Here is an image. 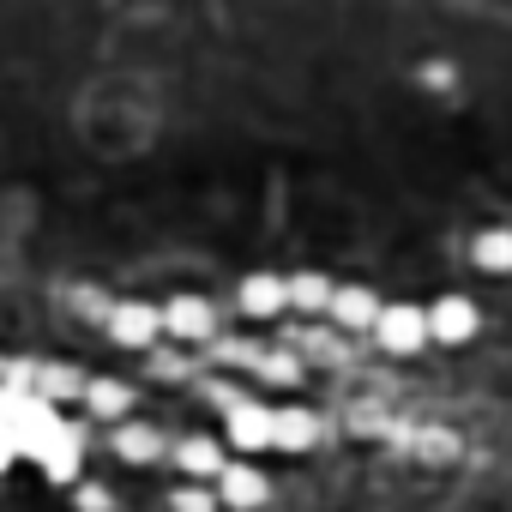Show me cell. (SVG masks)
<instances>
[{"label": "cell", "mask_w": 512, "mask_h": 512, "mask_svg": "<svg viewBox=\"0 0 512 512\" xmlns=\"http://www.w3.org/2000/svg\"><path fill=\"white\" fill-rule=\"evenodd\" d=\"M422 320H428V344H446V350H458L482 332V314H476L470 296H434L422 308Z\"/></svg>", "instance_id": "obj_2"}, {"label": "cell", "mask_w": 512, "mask_h": 512, "mask_svg": "<svg viewBox=\"0 0 512 512\" xmlns=\"http://www.w3.org/2000/svg\"><path fill=\"white\" fill-rule=\"evenodd\" d=\"M314 440H320L314 410H302V404H272V452H308Z\"/></svg>", "instance_id": "obj_9"}, {"label": "cell", "mask_w": 512, "mask_h": 512, "mask_svg": "<svg viewBox=\"0 0 512 512\" xmlns=\"http://www.w3.org/2000/svg\"><path fill=\"white\" fill-rule=\"evenodd\" d=\"M175 464H181L187 476H199V482H217V470H223L229 458H223V440L193 434V440H181V446H175Z\"/></svg>", "instance_id": "obj_11"}, {"label": "cell", "mask_w": 512, "mask_h": 512, "mask_svg": "<svg viewBox=\"0 0 512 512\" xmlns=\"http://www.w3.org/2000/svg\"><path fill=\"white\" fill-rule=\"evenodd\" d=\"M386 356H416L428 350V320H422V302H380V320L368 332Z\"/></svg>", "instance_id": "obj_1"}, {"label": "cell", "mask_w": 512, "mask_h": 512, "mask_svg": "<svg viewBox=\"0 0 512 512\" xmlns=\"http://www.w3.org/2000/svg\"><path fill=\"white\" fill-rule=\"evenodd\" d=\"M157 314H163V338H175V344H205V338H211V326H217L211 302H205V296H187V290H181V296H169Z\"/></svg>", "instance_id": "obj_6"}, {"label": "cell", "mask_w": 512, "mask_h": 512, "mask_svg": "<svg viewBox=\"0 0 512 512\" xmlns=\"http://www.w3.org/2000/svg\"><path fill=\"white\" fill-rule=\"evenodd\" d=\"M115 452H121L127 464H151V458L163 452V434H157L151 422H133V416H127V422H115Z\"/></svg>", "instance_id": "obj_14"}, {"label": "cell", "mask_w": 512, "mask_h": 512, "mask_svg": "<svg viewBox=\"0 0 512 512\" xmlns=\"http://www.w3.org/2000/svg\"><path fill=\"white\" fill-rule=\"evenodd\" d=\"M13 464H19V446H13V434H7V428H0V476H7Z\"/></svg>", "instance_id": "obj_18"}, {"label": "cell", "mask_w": 512, "mask_h": 512, "mask_svg": "<svg viewBox=\"0 0 512 512\" xmlns=\"http://www.w3.org/2000/svg\"><path fill=\"white\" fill-rule=\"evenodd\" d=\"M223 446L229 452H272V404H229L223 416Z\"/></svg>", "instance_id": "obj_4"}, {"label": "cell", "mask_w": 512, "mask_h": 512, "mask_svg": "<svg viewBox=\"0 0 512 512\" xmlns=\"http://www.w3.org/2000/svg\"><path fill=\"white\" fill-rule=\"evenodd\" d=\"M79 458H85V440H79V428L67 422L61 440L43 452V476H49V482H79Z\"/></svg>", "instance_id": "obj_15"}, {"label": "cell", "mask_w": 512, "mask_h": 512, "mask_svg": "<svg viewBox=\"0 0 512 512\" xmlns=\"http://www.w3.org/2000/svg\"><path fill=\"white\" fill-rule=\"evenodd\" d=\"M85 410L91 416H103V422H127L133 416V386L127 380H85Z\"/></svg>", "instance_id": "obj_10"}, {"label": "cell", "mask_w": 512, "mask_h": 512, "mask_svg": "<svg viewBox=\"0 0 512 512\" xmlns=\"http://www.w3.org/2000/svg\"><path fill=\"white\" fill-rule=\"evenodd\" d=\"M332 290H338V284H332L326 272H296V278H284V296H290L296 314H326Z\"/></svg>", "instance_id": "obj_13"}, {"label": "cell", "mask_w": 512, "mask_h": 512, "mask_svg": "<svg viewBox=\"0 0 512 512\" xmlns=\"http://www.w3.org/2000/svg\"><path fill=\"white\" fill-rule=\"evenodd\" d=\"M79 512H109V488H97V482H79Z\"/></svg>", "instance_id": "obj_17"}, {"label": "cell", "mask_w": 512, "mask_h": 512, "mask_svg": "<svg viewBox=\"0 0 512 512\" xmlns=\"http://www.w3.org/2000/svg\"><path fill=\"white\" fill-rule=\"evenodd\" d=\"M326 314H332L344 332H374V320H380V296H374L368 284H338L332 302H326Z\"/></svg>", "instance_id": "obj_8"}, {"label": "cell", "mask_w": 512, "mask_h": 512, "mask_svg": "<svg viewBox=\"0 0 512 512\" xmlns=\"http://www.w3.org/2000/svg\"><path fill=\"white\" fill-rule=\"evenodd\" d=\"M103 332L121 344V350H151L157 338H163V314L151 308V302H115L109 314H103Z\"/></svg>", "instance_id": "obj_3"}, {"label": "cell", "mask_w": 512, "mask_h": 512, "mask_svg": "<svg viewBox=\"0 0 512 512\" xmlns=\"http://www.w3.org/2000/svg\"><path fill=\"white\" fill-rule=\"evenodd\" d=\"M470 260L482 266V272H494V278H512V229H482L476 241H470Z\"/></svg>", "instance_id": "obj_12"}, {"label": "cell", "mask_w": 512, "mask_h": 512, "mask_svg": "<svg viewBox=\"0 0 512 512\" xmlns=\"http://www.w3.org/2000/svg\"><path fill=\"white\" fill-rule=\"evenodd\" d=\"M0 386H7V362H0Z\"/></svg>", "instance_id": "obj_19"}, {"label": "cell", "mask_w": 512, "mask_h": 512, "mask_svg": "<svg viewBox=\"0 0 512 512\" xmlns=\"http://www.w3.org/2000/svg\"><path fill=\"white\" fill-rule=\"evenodd\" d=\"M266 470L260 464H241V458H229L223 470H217V506H229V512H253V506H266Z\"/></svg>", "instance_id": "obj_5"}, {"label": "cell", "mask_w": 512, "mask_h": 512, "mask_svg": "<svg viewBox=\"0 0 512 512\" xmlns=\"http://www.w3.org/2000/svg\"><path fill=\"white\" fill-rule=\"evenodd\" d=\"M169 512H217V494L211 488H175L169 494Z\"/></svg>", "instance_id": "obj_16"}, {"label": "cell", "mask_w": 512, "mask_h": 512, "mask_svg": "<svg viewBox=\"0 0 512 512\" xmlns=\"http://www.w3.org/2000/svg\"><path fill=\"white\" fill-rule=\"evenodd\" d=\"M235 302H241L247 320H278V314L290 308V296H284V272H247L241 290H235Z\"/></svg>", "instance_id": "obj_7"}]
</instances>
